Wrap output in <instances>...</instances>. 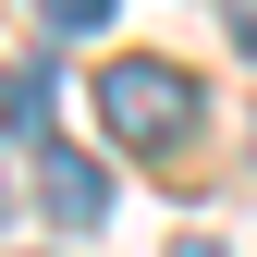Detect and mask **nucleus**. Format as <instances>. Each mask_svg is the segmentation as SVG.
I'll use <instances>...</instances> for the list:
<instances>
[{"label":"nucleus","mask_w":257,"mask_h":257,"mask_svg":"<svg viewBox=\"0 0 257 257\" xmlns=\"http://www.w3.org/2000/svg\"><path fill=\"white\" fill-rule=\"evenodd\" d=\"M13 208H25V196H13V184H0V220H13Z\"/></svg>","instance_id":"423d86ee"},{"label":"nucleus","mask_w":257,"mask_h":257,"mask_svg":"<svg viewBox=\"0 0 257 257\" xmlns=\"http://www.w3.org/2000/svg\"><path fill=\"white\" fill-rule=\"evenodd\" d=\"M98 122L135 159H172L184 135H196V74H184V61H110L98 74Z\"/></svg>","instance_id":"f257e3e1"},{"label":"nucleus","mask_w":257,"mask_h":257,"mask_svg":"<svg viewBox=\"0 0 257 257\" xmlns=\"http://www.w3.org/2000/svg\"><path fill=\"white\" fill-rule=\"evenodd\" d=\"M233 37H245V49H257V0H245V13H233Z\"/></svg>","instance_id":"39448f33"},{"label":"nucleus","mask_w":257,"mask_h":257,"mask_svg":"<svg viewBox=\"0 0 257 257\" xmlns=\"http://www.w3.org/2000/svg\"><path fill=\"white\" fill-rule=\"evenodd\" d=\"M37 25H49V37H98V25H110V0H37Z\"/></svg>","instance_id":"7ed1b4c3"},{"label":"nucleus","mask_w":257,"mask_h":257,"mask_svg":"<svg viewBox=\"0 0 257 257\" xmlns=\"http://www.w3.org/2000/svg\"><path fill=\"white\" fill-rule=\"evenodd\" d=\"M37 208L61 220V233H98L110 220V172L86 147H61V135H37Z\"/></svg>","instance_id":"f03ea898"},{"label":"nucleus","mask_w":257,"mask_h":257,"mask_svg":"<svg viewBox=\"0 0 257 257\" xmlns=\"http://www.w3.org/2000/svg\"><path fill=\"white\" fill-rule=\"evenodd\" d=\"M172 257H220V233H184V245H172Z\"/></svg>","instance_id":"20e7f679"}]
</instances>
